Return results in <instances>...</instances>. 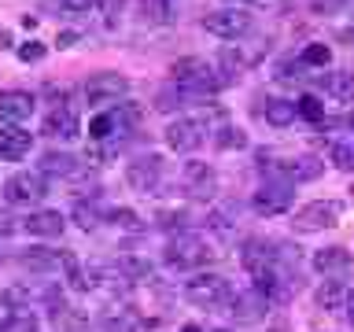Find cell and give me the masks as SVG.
<instances>
[{
	"instance_id": "7",
	"label": "cell",
	"mask_w": 354,
	"mask_h": 332,
	"mask_svg": "<svg viewBox=\"0 0 354 332\" xmlns=\"http://www.w3.org/2000/svg\"><path fill=\"white\" fill-rule=\"evenodd\" d=\"M4 199H8L11 207H33V203H41V199H44V177L41 174H30V170L11 174L8 181H4Z\"/></svg>"
},
{
	"instance_id": "29",
	"label": "cell",
	"mask_w": 354,
	"mask_h": 332,
	"mask_svg": "<svg viewBox=\"0 0 354 332\" xmlns=\"http://www.w3.org/2000/svg\"><path fill=\"white\" fill-rule=\"evenodd\" d=\"M192 221V214H188L185 207H177V210H159V225L162 229H181V232H188L185 225Z\"/></svg>"
},
{
	"instance_id": "33",
	"label": "cell",
	"mask_w": 354,
	"mask_h": 332,
	"mask_svg": "<svg viewBox=\"0 0 354 332\" xmlns=\"http://www.w3.org/2000/svg\"><path fill=\"white\" fill-rule=\"evenodd\" d=\"M0 332H37V317L33 314H11Z\"/></svg>"
},
{
	"instance_id": "19",
	"label": "cell",
	"mask_w": 354,
	"mask_h": 332,
	"mask_svg": "<svg viewBox=\"0 0 354 332\" xmlns=\"http://www.w3.org/2000/svg\"><path fill=\"white\" fill-rule=\"evenodd\" d=\"M295 118H299V107H295V100H284V96H273V100H266V122H270L273 129H284V126H292Z\"/></svg>"
},
{
	"instance_id": "24",
	"label": "cell",
	"mask_w": 354,
	"mask_h": 332,
	"mask_svg": "<svg viewBox=\"0 0 354 332\" xmlns=\"http://www.w3.org/2000/svg\"><path fill=\"white\" fill-rule=\"evenodd\" d=\"M22 262H26L30 270H52V266L63 262V255H55V251H48V248H30L26 255H22Z\"/></svg>"
},
{
	"instance_id": "34",
	"label": "cell",
	"mask_w": 354,
	"mask_h": 332,
	"mask_svg": "<svg viewBox=\"0 0 354 332\" xmlns=\"http://www.w3.org/2000/svg\"><path fill=\"white\" fill-rule=\"evenodd\" d=\"M243 144H248V137H243V129H236V126L218 129V148H243Z\"/></svg>"
},
{
	"instance_id": "9",
	"label": "cell",
	"mask_w": 354,
	"mask_h": 332,
	"mask_svg": "<svg viewBox=\"0 0 354 332\" xmlns=\"http://www.w3.org/2000/svg\"><path fill=\"white\" fill-rule=\"evenodd\" d=\"M126 181L137 188V192H155V185L162 181V159L159 155H144V159H133L126 170Z\"/></svg>"
},
{
	"instance_id": "37",
	"label": "cell",
	"mask_w": 354,
	"mask_h": 332,
	"mask_svg": "<svg viewBox=\"0 0 354 332\" xmlns=\"http://www.w3.org/2000/svg\"><path fill=\"white\" fill-rule=\"evenodd\" d=\"M343 8H347V0H310V11H317V15H339Z\"/></svg>"
},
{
	"instance_id": "25",
	"label": "cell",
	"mask_w": 354,
	"mask_h": 332,
	"mask_svg": "<svg viewBox=\"0 0 354 332\" xmlns=\"http://www.w3.org/2000/svg\"><path fill=\"white\" fill-rule=\"evenodd\" d=\"M100 218H104V214H100V207H96V203H85V199H77V203H74V221H77V225H82L85 232H88V229H96V225H100Z\"/></svg>"
},
{
	"instance_id": "13",
	"label": "cell",
	"mask_w": 354,
	"mask_h": 332,
	"mask_svg": "<svg viewBox=\"0 0 354 332\" xmlns=\"http://www.w3.org/2000/svg\"><path fill=\"white\" fill-rule=\"evenodd\" d=\"M166 148H170V151H181V155L196 151V148H199V122H192V118L170 122V126H166Z\"/></svg>"
},
{
	"instance_id": "39",
	"label": "cell",
	"mask_w": 354,
	"mask_h": 332,
	"mask_svg": "<svg viewBox=\"0 0 354 332\" xmlns=\"http://www.w3.org/2000/svg\"><path fill=\"white\" fill-rule=\"evenodd\" d=\"M126 4H129V0H96V8L104 11V15H118Z\"/></svg>"
},
{
	"instance_id": "2",
	"label": "cell",
	"mask_w": 354,
	"mask_h": 332,
	"mask_svg": "<svg viewBox=\"0 0 354 332\" xmlns=\"http://www.w3.org/2000/svg\"><path fill=\"white\" fill-rule=\"evenodd\" d=\"M174 85L181 89V96L188 100V96H210L218 89V71L214 66H207L203 59H177L174 63Z\"/></svg>"
},
{
	"instance_id": "11",
	"label": "cell",
	"mask_w": 354,
	"mask_h": 332,
	"mask_svg": "<svg viewBox=\"0 0 354 332\" xmlns=\"http://www.w3.org/2000/svg\"><path fill=\"white\" fill-rule=\"evenodd\" d=\"M310 262H314V270L321 277H336V281H343V277L351 273V266H354L347 248H321V251H314V259H310Z\"/></svg>"
},
{
	"instance_id": "31",
	"label": "cell",
	"mask_w": 354,
	"mask_h": 332,
	"mask_svg": "<svg viewBox=\"0 0 354 332\" xmlns=\"http://www.w3.org/2000/svg\"><path fill=\"white\" fill-rule=\"evenodd\" d=\"M118 270L126 273L129 281H140V277H148V273H151V262H148V259H129V255H126V259L118 262Z\"/></svg>"
},
{
	"instance_id": "21",
	"label": "cell",
	"mask_w": 354,
	"mask_h": 332,
	"mask_svg": "<svg viewBox=\"0 0 354 332\" xmlns=\"http://www.w3.org/2000/svg\"><path fill=\"white\" fill-rule=\"evenodd\" d=\"M288 174H292L295 185H306V181H317V177L325 174V163H321L317 155H299V159L288 163Z\"/></svg>"
},
{
	"instance_id": "40",
	"label": "cell",
	"mask_w": 354,
	"mask_h": 332,
	"mask_svg": "<svg viewBox=\"0 0 354 332\" xmlns=\"http://www.w3.org/2000/svg\"><path fill=\"white\" fill-rule=\"evenodd\" d=\"M11 232H15V218L8 210H0V237H11Z\"/></svg>"
},
{
	"instance_id": "26",
	"label": "cell",
	"mask_w": 354,
	"mask_h": 332,
	"mask_svg": "<svg viewBox=\"0 0 354 332\" xmlns=\"http://www.w3.org/2000/svg\"><path fill=\"white\" fill-rule=\"evenodd\" d=\"M140 11H144V19H148V22H174L170 0H144Z\"/></svg>"
},
{
	"instance_id": "4",
	"label": "cell",
	"mask_w": 354,
	"mask_h": 332,
	"mask_svg": "<svg viewBox=\"0 0 354 332\" xmlns=\"http://www.w3.org/2000/svg\"><path fill=\"white\" fill-rule=\"evenodd\" d=\"M343 218V203L339 199H314V203L299 207L295 214V232H321V229H332L339 225Z\"/></svg>"
},
{
	"instance_id": "42",
	"label": "cell",
	"mask_w": 354,
	"mask_h": 332,
	"mask_svg": "<svg viewBox=\"0 0 354 332\" xmlns=\"http://www.w3.org/2000/svg\"><path fill=\"white\" fill-rule=\"evenodd\" d=\"M343 310H347V321H351V325H354V288H351V292H347V306H343Z\"/></svg>"
},
{
	"instance_id": "6",
	"label": "cell",
	"mask_w": 354,
	"mask_h": 332,
	"mask_svg": "<svg viewBox=\"0 0 354 332\" xmlns=\"http://www.w3.org/2000/svg\"><path fill=\"white\" fill-rule=\"evenodd\" d=\"M203 30L214 33V37L236 41L251 30V15L240 8H218V11H210V15H203Z\"/></svg>"
},
{
	"instance_id": "27",
	"label": "cell",
	"mask_w": 354,
	"mask_h": 332,
	"mask_svg": "<svg viewBox=\"0 0 354 332\" xmlns=\"http://www.w3.org/2000/svg\"><path fill=\"white\" fill-rule=\"evenodd\" d=\"M185 181L188 185H203L207 192H210V181H214V177H210V166L207 163L192 159V163H185Z\"/></svg>"
},
{
	"instance_id": "32",
	"label": "cell",
	"mask_w": 354,
	"mask_h": 332,
	"mask_svg": "<svg viewBox=\"0 0 354 332\" xmlns=\"http://www.w3.org/2000/svg\"><path fill=\"white\" fill-rule=\"evenodd\" d=\"M328 59H332L328 44H306L303 48V63L306 66H328Z\"/></svg>"
},
{
	"instance_id": "36",
	"label": "cell",
	"mask_w": 354,
	"mask_h": 332,
	"mask_svg": "<svg viewBox=\"0 0 354 332\" xmlns=\"http://www.w3.org/2000/svg\"><path fill=\"white\" fill-rule=\"evenodd\" d=\"M19 59H22V63H37V59H44V44H41V41L19 44Z\"/></svg>"
},
{
	"instance_id": "43",
	"label": "cell",
	"mask_w": 354,
	"mask_h": 332,
	"mask_svg": "<svg viewBox=\"0 0 354 332\" xmlns=\"http://www.w3.org/2000/svg\"><path fill=\"white\" fill-rule=\"evenodd\" d=\"M181 332H203V329H199V325H185Z\"/></svg>"
},
{
	"instance_id": "14",
	"label": "cell",
	"mask_w": 354,
	"mask_h": 332,
	"mask_svg": "<svg viewBox=\"0 0 354 332\" xmlns=\"http://www.w3.org/2000/svg\"><path fill=\"white\" fill-rule=\"evenodd\" d=\"M266 306H270V299H262L259 292H243L232 299V321L236 325H254V321H262L266 317Z\"/></svg>"
},
{
	"instance_id": "18",
	"label": "cell",
	"mask_w": 354,
	"mask_h": 332,
	"mask_svg": "<svg viewBox=\"0 0 354 332\" xmlns=\"http://www.w3.org/2000/svg\"><path fill=\"white\" fill-rule=\"evenodd\" d=\"M314 303L321 310H339V306H347V284L336 281V277H325V281L317 284V292H314Z\"/></svg>"
},
{
	"instance_id": "20",
	"label": "cell",
	"mask_w": 354,
	"mask_h": 332,
	"mask_svg": "<svg viewBox=\"0 0 354 332\" xmlns=\"http://www.w3.org/2000/svg\"><path fill=\"white\" fill-rule=\"evenodd\" d=\"M321 85H325V93L332 100H339V104H351L354 100V74L351 71H332L321 77Z\"/></svg>"
},
{
	"instance_id": "10",
	"label": "cell",
	"mask_w": 354,
	"mask_h": 332,
	"mask_svg": "<svg viewBox=\"0 0 354 332\" xmlns=\"http://www.w3.org/2000/svg\"><path fill=\"white\" fill-rule=\"evenodd\" d=\"M33 107H37V100H33L26 89H4V93H0V118L11 122V126L26 122L33 115Z\"/></svg>"
},
{
	"instance_id": "15",
	"label": "cell",
	"mask_w": 354,
	"mask_h": 332,
	"mask_svg": "<svg viewBox=\"0 0 354 332\" xmlns=\"http://www.w3.org/2000/svg\"><path fill=\"white\" fill-rule=\"evenodd\" d=\"M22 225H26V232L30 237H44V240H52V237H59V232L66 229V221H63V214L59 210H33V214L22 221Z\"/></svg>"
},
{
	"instance_id": "12",
	"label": "cell",
	"mask_w": 354,
	"mask_h": 332,
	"mask_svg": "<svg viewBox=\"0 0 354 332\" xmlns=\"http://www.w3.org/2000/svg\"><path fill=\"white\" fill-rule=\"evenodd\" d=\"M30 148H33V133H26L22 126L0 129V163H19V159H26Z\"/></svg>"
},
{
	"instance_id": "8",
	"label": "cell",
	"mask_w": 354,
	"mask_h": 332,
	"mask_svg": "<svg viewBox=\"0 0 354 332\" xmlns=\"http://www.w3.org/2000/svg\"><path fill=\"white\" fill-rule=\"evenodd\" d=\"M295 203V192L292 185H262L259 192L251 196V210L262 218H273V214H284L288 207Z\"/></svg>"
},
{
	"instance_id": "44",
	"label": "cell",
	"mask_w": 354,
	"mask_h": 332,
	"mask_svg": "<svg viewBox=\"0 0 354 332\" xmlns=\"http://www.w3.org/2000/svg\"><path fill=\"white\" fill-rule=\"evenodd\" d=\"M232 4H262V0H232Z\"/></svg>"
},
{
	"instance_id": "45",
	"label": "cell",
	"mask_w": 354,
	"mask_h": 332,
	"mask_svg": "<svg viewBox=\"0 0 354 332\" xmlns=\"http://www.w3.org/2000/svg\"><path fill=\"white\" fill-rule=\"evenodd\" d=\"M214 332H229V329H214Z\"/></svg>"
},
{
	"instance_id": "17",
	"label": "cell",
	"mask_w": 354,
	"mask_h": 332,
	"mask_svg": "<svg viewBox=\"0 0 354 332\" xmlns=\"http://www.w3.org/2000/svg\"><path fill=\"white\" fill-rule=\"evenodd\" d=\"M41 177H77L82 174V166H77L74 155H66V151H44L41 155Z\"/></svg>"
},
{
	"instance_id": "3",
	"label": "cell",
	"mask_w": 354,
	"mask_h": 332,
	"mask_svg": "<svg viewBox=\"0 0 354 332\" xmlns=\"http://www.w3.org/2000/svg\"><path fill=\"white\" fill-rule=\"evenodd\" d=\"M185 295L192 299L196 306H221V303H229L232 299V288H229V281L221 273H196L192 281L185 284Z\"/></svg>"
},
{
	"instance_id": "1",
	"label": "cell",
	"mask_w": 354,
	"mask_h": 332,
	"mask_svg": "<svg viewBox=\"0 0 354 332\" xmlns=\"http://www.w3.org/2000/svg\"><path fill=\"white\" fill-rule=\"evenodd\" d=\"M218 251L210 248V243L199 237V232H177V237L170 240V248H166V262L177 266V270H196V266H207L214 262Z\"/></svg>"
},
{
	"instance_id": "35",
	"label": "cell",
	"mask_w": 354,
	"mask_h": 332,
	"mask_svg": "<svg viewBox=\"0 0 354 332\" xmlns=\"http://www.w3.org/2000/svg\"><path fill=\"white\" fill-rule=\"evenodd\" d=\"M107 221H115V225H122V229H137V214H133V210H126V207L107 210Z\"/></svg>"
},
{
	"instance_id": "30",
	"label": "cell",
	"mask_w": 354,
	"mask_h": 332,
	"mask_svg": "<svg viewBox=\"0 0 354 332\" xmlns=\"http://www.w3.org/2000/svg\"><path fill=\"white\" fill-rule=\"evenodd\" d=\"M332 163H336L339 170H347V174H354V144H347V140L332 144Z\"/></svg>"
},
{
	"instance_id": "46",
	"label": "cell",
	"mask_w": 354,
	"mask_h": 332,
	"mask_svg": "<svg viewBox=\"0 0 354 332\" xmlns=\"http://www.w3.org/2000/svg\"><path fill=\"white\" fill-rule=\"evenodd\" d=\"M351 129H354V115H351Z\"/></svg>"
},
{
	"instance_id": "16",
	"label": "cell",
	"mask_w": 354,
	"mask_h": 332,
	"mask_svg": "<svg viewBox=\"0 0 354 332\" xmlns=\"http://www.w3.org/2000/svg\"><path fill=\"white\" fill-rule=\"evenodd\" d=\"M41 133H48V137H59V140H71L77 137V115L71 107H52L48 115H44V129Z\"/></svg>"
},
{
	"instance_id": "5",
	"label": "cell",
	"mask_w": 354,
	"mask_h": 332,
	"mask_svg": "<svg viewBox=\"0 0 354 332\" xmlns=\"http://www.w3.org/2000/svg\"><path fill=\"white\" fill-rule=\"evenodd\" d=\"M129 93V82L122 77L118 71H100V74H93L85 82V100L93 107H104V104H115V100H122Z\"/></svg>"
},
{
	"instance_id": "28",
	"label": "cell",
	"mask_w": 354,
	"mask_h": 332,
	"mask_svg": "<svg viewBox=\"0 0 354 332\" xmlns=\"http://www.w3.org/2000/svg\"><path fill=\"white\" fill-rule=\"evenodd\" d=\"M52 321H55V329L71 332V329H82L85 325V314H74L71 306H55L52 310Z\"/></svg>"
},
{
	"instance_id": "23",
	"label": "cell",
	"mask_w": 354,
	"mask_h": 332,
	"mask_svg": "<svg viewBox=\"0 0 354 332\" xmlns=\"http://www.w3.org/2000/svg\"><path fill=\"white\" fill-rule=\"evenodd\" d=\"M295 107H299V118H303V122H314V126H321V122H325V104H321L314 93L299 96Z\"/></svg>"
},
{
	"instance_id": "38",
	"label": "cell",
	"mask_w": 354,
	"mask_h": 332,
	"mask_svg": "<svg viewBox=\"0 0 354 332\" xmlns=\"http://www.w3.org/2000/svg\"><path fill=\"white\" fill-rule=\"evenodd\" d=\"M59 8L66 15H88V11L96 8V0H59Z\"/></svg>"
},
{
	"instance_id": "41",
	"label": "cell",
	"mask_w": 354,
	"mask_h": 332,
	"mask_svg": "<svg viewBox=\"0 0 354 332\" xmlns=\"http://www.w3.org/2000/svg\"><path fill=\"white\" fill-rule=\"evenodd\" d=\"M55 44H59V48H71V44H77V33H59V37H55Z\"/></svg>"
},
{
	"instance_id": "22",
	"label": "cell",
	"mask_w": 354,
	"mask_h": 332,
	"mask_svg": "<svg viewBox=\"0 0 354 332\" xmlns=\"http://www.w3.org/2000/svg\"><path fill=\"white\" fill-rule=\"evenodd\" d=\"M118 129H122L118 111H104V115H96L93 122H88V133H93V140H107V137H115Z\"/></svg>"
}]
</instances>
